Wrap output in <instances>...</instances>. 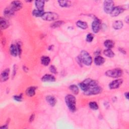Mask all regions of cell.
Wrapping results in <instances>:
<instances>
[{
	"instance_id": "1",
	"label": "cell",
	"mask_w": 129,
	"mask_h": 129,
	"mask_svg": "<svg viewBox=\"0 0 129 129\" xmlns=\"http://www.w3.org/2000/svg\"><path fill=\"white\" fill-rule=\"evenodd\" d=\"M65 101L69 110L74 112L76 110V98L71 94L67 95L65 97Z\"/></svg>"
},
{
	"instance_id": "2",
	"label": "cell",
	"mask_w": 129,
	"mask_h": 129,
	"mask_svg": "<svg viewBox=\"0 0 129 129\" xmlns=\"http://www.w3.org/2000/svg\"><path fill=\"white\" fill-rule=\"evenodd\" d=\"M79 57L83 63L85 64L86 66H90L92 62V58L89 53L85 51L82 50L81 52Z\"/></svg>"
},
{
	"instance_id": "3",
	"label": "cell",
	"mask_w": 129,
	"mask_h": 129,
	"mask_svg": "<svg viewBox=\"0 0 129 129\" xmlns=\"http://www.w3.org/2000/svg\"><path fill=\"white\" fill-rule=\"evenodd\" d=\"M105 75L107 77L116 78L122 76L123 74L122 71L119 68H115L113 70H108L105 72Z\"/></svg>"
},
{
	"instance_id": "4",
	"label": "cell",
	"mask_w": 129,
	"mask_h": 129,
	"mask_svg": "<svg viewBox=\"0 0 129 129\" xmlns=\"http://www.w3.org/2000/svg\"><path fill=\"white\" fill-rule=\"evenodd\" d=\"M102 92V88L98 85L88 87L86 91L84 92V94L86 95H96Z\"/></svg>"
},
{
	"instance_id": "5",
	"label": "cell",
	"mask_w": 129,
	"mask_h": 129,
	"mask_svg": "<svg viewBox=\"0 0 129 129\" xmlns=\"http://www.w3.org/2000/svg\"><path fill=\"white\" fill-rule=\"evenodd\" d=\"M42 19L44 21H51L57 20L58 18V15L55 12H45L42 16Z\"/></svg>"
},
{
	"instance_id": "6",
	"label": "cell",
	"mask_w": 129,
	"mask_h": 129,
	"mask_svg": "<svg viewBox=\"0 0 129 129\" xmlns=\"http://www.w3.org/2000/svg\"><path fill=\"white\" fill-rule=\"evenodd\" d=\"M114 2L111 0L104 2V11L107 14H110L114 8Z\"/></svg>"
},
{
	"instance_id": "7",
	"label": "cell",
	"mask_w": 129,
	"mask_h": 129,
	"mask_svg": "<svg viewBox=\"0 0 129 129\" xmlns=\"http://www.w3.org/2000/svg\"><path fill=\"white\" fill-rule=\"evenodd\" d=\"M100 21L98 18H95L92 23V29L95 33L99 32L100 27Z\"/></svg>"
},
{
	"instance_id": "8",
	"label": "cell",
	"mask_w": 129,
	"mask_h": 129,
	"mask_svg": "<svg viewBox=\"0 0 129 129\" xmlns=\"http://www.w3.org/2000/svg\"><path fill=\"white\" fill-rule=\"evenodd\" d=\"M10 6L15 12L18 11L22 9L23 7V4L21 1H14L11 2Z\"/></svg>"
},
{
	"instance_id": "9",
	"label": "cell",
	"mask_w": 129,
	"mask_h": 129,
	"mask_svg": "<svg viewBox=\"0 0 129 129\" xmlns=\"http://www.w3.org/2000/svg\"><path fill=\"white\" fill-rule=\"evenodd\" d=\"M124 11V8L121 6H117L114 7L111 12L110 13V15L112 17H116L119 14L122 13Z\"/></svg>"
},
{
	"instance_id": "10",
	"label": "cell",
	"mask_w": 129,
	"mask_h": 129,
	"mask_svg": "<svg viewBox=\"0 0 129 129\" xmlns=\"http://www.w3.org/2000/svg\"><path fill=\"white\" fill-rule=\"evenodd\" d=\"M123 82L122 79H117L112 81L109 84V87L110 89H115L118 88L122 84Z\"/></svg>"
},
{
	"instance_id": "11",
	"label": "cell",
	"mask_w": 129,
	"mask_h": 129,
	"mask_svg": "<svg viewBox=\"0 0 129 129\" xmlns=\"http://www.w3.org/2000/svg\"><path fill=\"white\" fill-rule=\"evenodd\" d=\"M10 72L9 68H7L1 73L0 75V80L1 82H5L9 79Z\"/></svg>"
},
{
	"instance_id": "12",
	"label": "cell",
	"mask_w": 129,
	"mask_h": 129,
	"mask_svg": "<svg viewBox=\"0 0 129 129\" xmlns=\"http://www.w3.org/2000/svg\"><path fill=\"white\" fill-rule=\"evenodd\" d=\"M10 25V23L9 21L4 18H1L0 19V26L2 30H4L9 27Z\"/></svg>"
},
{
	"instance_id": "13",
	"label": "cell",
	"mask_w": 129,
	"mask_h": 129,
	"mask_svg": "<svg viewBox=\"0 0 129 129\" xmlns=\"http://www.w3.org/2000/svg\"><path fill=\"white\" fill-rule=\"evenodd\" d=\"M15 11L11 8L10 6L7 7L4 11V15L7 18H10L14 16Z\"/></svg>"
},
{
	"instance_id": "14",
	"label": "cell",
	"mask_w": 129,
	"mask_h": 129,
	"mask_svg": "<svg viewBox=\"0 0 129 129\" xmlns=\"http://www.w3.org/2000/svg\"><path fill=\"white\" fill-rule=\"evenodd\" d=\"M41 80L43 82H55V78L52 75L46 74L44 75L41 78Z\"/></svg>"
},
{
	"instance_id": "15",
	"label": "cell",
	"mask_w": 129,
	"mask_h": 129,
	"mask_svg": "<svg viewBox=\"0 0 129 129\" xmlns=\"http://www.w3.org/2000/svg\"><path fill=\"white\" fill-rule=\"evenodd\" d=\"M104 58L100 55H97L94 58V63L97 66H101L104 63Z\"/></svg>"
},
{
	"instance_id": "16",
	"label": "cell",
	"mask_w": 129,
	"mask_h": 129,
	"mask_svg": "<svg viewBox=\"0 0 129 129\" xmlns=\"http://www.w3.org/2000/svg\"><path fill=\"white\" fill-rule=\"evenodd\" d=\"M46 101L49 104V105L51 106H54L56 104V100L54 97L51 95H48L46 97Z\"/></svg>"
},
{
	"instance_id": "17",
	"label": "cell",
	"mask_w": 129,
	"mask_h": 129,
	"mask_svg": "<svg viewBox=\"0 0 129 129\" xmlns=\"http://www.w3.org/2000/svg\"><path fill=\"white\" fill-rule=\"evenodd\" d=\"M45 2L41 0H38V1H35V5L37 10L40 11H43V8L44 6Z\"/></svg>"
},
{
	"instance_id": "18",
	"label": "cell",
	"mask_w": 129,
	"mask_h": 129,
	"mask_svg": "<svg viewBox=\"0 0 129 129\" xmlns=\"http://www.w3.org/2000/svg\"><path fill=\"white\" fill-rule=\"evenodd\" d=\"M36 87H30L28 88L26 90V94L29 97H32L35 94Z\"/></svg>"
},
{
	"instance_id": "19",
	"label": "cell",
	"mask_w": 129,
	"mask_h": 129,
	"mask_svg": "<svg viewBox=\"0 0 129 129\" xmlns=\"http://www.w3.org/2000/svg\"><path fill=\"white\" fill-rule=\"evenodd\" d=\"M10 51L12 55L14 56H16L18 54V51L17 45H15L14 44H12L10 46Z\"/></svg>"
},
{
	"instance_id": "20",
	"label": "cell",
	"mask_w": 129,
	"mask_h": 129,
	"mask_svg": "<svg viewBox=\"0 0 129 129\" xmlns=\"http://www.w3.org/2000/svg\"><path fill=\"white\" fill-rule=\"evenodd\" d=\"M113 28L115 30H119L122 28L123 27V23L122 21L120 20H117L113 22L112 24Z\"/></svg>"
},
{
	"instance_id": "21",
	"label": "cell",
	"mask_w": 129,
	"mask_h": 129,
	"mask_svg": "<svg viewBox=\"0 0 129 129\" xmlns=\"http://www.w3.org/2000/svg\"><path fill=\"white\" fill-rule=\"evenodd\" d=\"M41 62L43 65L47 66L50 63V59L47 56H43L41 58Z\"/></svg>"
},
{
	"instance_id": "22",
	"label": "cell",
	"mask_w": 129,
	"mask_h": 129,
	"mask_svg": "<svg viewBox=\"0 0 129 129\" xmlns=\"http://www.w3.org/2000/svg\"><path fill=\"white\" fill-rule=\"evenodd\" d=\"M104 45L107 48L111 49L114 47V42L112 40L107 39L104 41Z\"/></svg>"
},
{
	"instance_id": "23",
	"label": "cell",
	"mask_w": 129,
	"mask_h": 129,
	"mask_svg": "<svg viewBox=\"0 0 129 129\" xmlns=\"http://www.w3.org/2000/svg\"><path fill=\"white\" fill-rule=\"evenodd\" d=\"M58 3L61 7H69L72 5L71 2L70 1H58Z\"/></svg>"
},
{
	"instance_id": "24",
	"label": "cell",
	"mask_w": 129,
	"mask_h": 129,
	"mask_svg": "<svg viewBox=\"0 0 129 129\" xmlns=\"http://www.w3.org/2000/svg\"><path fill=\"white\" fill-rule=\"evenodd\" d=\"M76 25L78 27H79L80 28L83 29V30L86 29L88 28V25H87V23H86L85 22H84V21H80V20H79L77 22Z\"/></svg>"
},
{
	"instance_id": "25",
	"label": "cell",
	"mask_w": 129,
	"mask_h": 129,
	"mask_svg": "<svg viewBox=\"0 0 129 129\" xmlns=\"http://www.w3.org/2000/svg\"><path fill=\"white\" fill-rule=\"evenodd\" d=\"M64 22L63 21H56L55 22H54L53 23H52V24H51L50 25V27L51 28H58L60 26H61V25H62L64 24Z\"/></svg>"
},
{
	"instance_id": "26",
	"label": "cell",
	"mask_w": 129,
	"mask_h": 129,
	"mask_svg": "<svg viewBox=\"0 0 129 129\" xmlns=\"http://www.w3.org/2000/svg\"><path fill=\"white\" fill-rule=\"evenodd\" d=\"M45 12L44 11H40L39 10H34L32 12V15L36 17H42Z\"/></svg>"
},
{
	"instance_id": "27",
	"label": "cell",
	"mask_w": 129,
	"mask_h": 129,
	"mask_svg": "<svg viewBox=\"0 0 129 129\" xmlns=\"http://www.w3.org/2000/svg\"><path fill=\"white\" fill-rule=\"evenodd\" d=\"M103 54L108 57H113L114 56V53L110 49H107L104 50Z\"/></svg>"
},
{
	"instance_id": "28",
	"label": "cell",
	"mask_w": 129,
	"mask_h": 129,
	"mask_svg": "<svg viewBox=\"0 0 129 129\" xmlns=\"http://www.w3.org/2000/svg\"><path fill=\"white\" fill-rule=\"evenodd\" d=\"M69 88L70 90L73 93V94L75 95H77L79 93V88L76 85H71L70 87Z\"/></svg>"
},
{
	"instance_id": "29",
	"label": "cell",
	"mask_w": 129,
	"mask_h": 129,
	"mask_svg": "<svg viewBox=\"0 0 129 129\" xmlns=\"http://www.w3.org/2000/svg\"><path fill=\"white\" fill-rule=\"evenodd\" d=\"M89 106L90 108L93 110H97L98 109V105L96 102H90L89 104Z\"/></svg>"
},
{
	"instance_id": "30",
	"label": "cell",
	"mask_w": 129,
	"mask_h": 129,
	"mask_svg": "<svg viewBox=\"0 0 129 129\" xmlns=\"http://www.w3.org/2000/svg\"><path fill=\"white\" fill-rule=\"evenodd\" d=\"M94 38V36L91 33H89L86 36V41L88 42H91L93 41Z\"/></svg>"
},
{
	"instance_id": "31",
	"label": "cell",
	"mask_w": 129,
	"mask_h": 129,
	"mask_svg": "<svg viewBox=\"0 0 129 129\" xmlns=\"http://www.w3.org/2000/svg\"><path fill=\"white\" fill-rule=\"evenodd\" d=\"M14 99L17 101H21L22 100V94L19 95H16V96H14L13 97Z\"/></svg>"
},
{
	"instance_id": "32",
	"label": "cell",
	"mask_w": 129,
	"mask_h": 129,
	"mask_svg": "<svg viewBox=\"0 0 129 129\" xmlns=\"http://www.w3.org/2000/svg\"><path fill=\"white\" fill-rule=\"evenodd\" d=\"M18 49V55L19 56L21 55V52H22V48H21V44L20 43H18L16 45Z\"/></svg>"
},
{
	"instance_id": "33",
	"label": "cell",
	"mask_w": 129,
	"mask_h": 129,
	"mask_svg": "<svg viewBox=\"0 0 129 129\" xmlns=\"http://www.w3.org/2000/svg\"><path fill=\"white\" fill-rule=\"evenodd\" d=\"M49 70L53 74H56V69L54 66H52V65L50 66V67H49Z\"/></svg>"
},
{
	"instance_id": "34",
	"label": "cell",
	"mask_w": 129,
	"mask_h": 129,
	"mask_svg": "<svg viewBox=\"0 0 129 129\" xmlns=\"http://www.w3.org/2000/svg\"><path fill=\"white\" fill-rule=\"evenodd\" d=\"M17 66L15 64V65H14V69H13V77H14V76H15V74L17 72Z\"/></svg>"
},
{
	"instance_id": "35",
	"label": "cell",
	"mask_w": 129,
	"mask_h": 129,
	"mask_svg": "<svg viewBox=\"0 0 129 129\" xmlns=\"http://www.w3.org/2000/svg\"><path fill=\"white\" fill-rule=\"evenodd\" d=\"M34 117H35V115H34V113L32 114H31V116H30V118H29V121H30V122H32V121H33V120H34Z\"/></svg>"
},
{
	"instance_id": "36",
	"label": "cell",
	"mask_w": 129,
	"mask_h": 129,
	"mask_svg": "<svg viewBox=\"0 0 129 129\" xmlns=\"http://www.w3.org/2000/svg\"><path fill=\"white\" fill-rule=\"evenodd\" d=\"M6 39L5 38H2V40H1V42H2V44L4 45H5L6 44Z\"/></svg>"
},
{
	"instance_id": "37",
	"label": "cell",
	"mask_w": 129,
	"mask_h": 129,
	"mask_svg": "<svg viewBox=\"0 0 129 129\" xmlns=\"http://www.w3.org/2000/svg\"><path fill=\"white\" fill-rule=\"evenodd\" d=\"M125 21L126 22V23H128V22H129V18H128V16H127L125 18Z\"/></svg>"
},
{
	"instance_id": "38",
	"label": "cell",
	"mask_w": 129,
	"mask_h": 129,
	"mask_svg": "<svg viewBox=\"0 0 129 129\" xmlns=\"http://www.w3.org/2000/svg\"><path fill=\"white\" fill-rule=\"evenodd\" d=\"M128 92H125V93H124V96H125V98H126L127 99H128Z\"/></svg>"
},
{
	"instance_id": "39",
	"label": "cell",
	"mask_w": 129,
	"mask_h": 129,
	"mask_svg": "<svg viewBox=\"0 0 129 129\" xmlns=\"http://www.w3.org/2000/svg\"><path fill=\"white\" fill-rule=\"evenodd\" d=\"M1 128H8V126H7V125H5L4 126H1Z\"/></svg>"
},
{
	"instance_id": "40",
	"label": "cell",
	"mask_w": 129,
	"mask_h": 129,
	"mask_svg": "<svg viewBox=\"0 0 129 129\" xmlns=\"http://www.w3.org/2000/svg\"><path fill=\"white\" fill-rule=\"evenodd\" d=\"M119 50H120V51L121 52H122V53H125V51L124 50H123L122 48H119Z\"/></svg>"
}]
</instances>
